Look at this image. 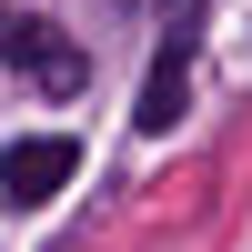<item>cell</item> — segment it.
<instances>
[{"instance_id":"7a4b0ae2","label":"cell","mask_w":252,"mask_h":252,"mask_svg":"<svg viewBox=\"0 0 252 252\" xmlns=\"http://www.w3.org/2000/svg\"><path fill=\"white\" fill-rule=\"evenodd\" d=\"M71 172H81V141L71 131H31V141L0 152V192H10V202H51Z\"/></svg>"},{"instance_id":"6da1fadb","label":"cell","mask_w":252,"mask_h":252,"mask_svg":"<svg viewBox=\"0 0 252 252\" xmlns=\"http://www.w3.org/2000/svg\"><path fill=\"white\" fill-rule=\"evenodd\" d=\"M0 61H20L40 91H81V51H71L40 10H0Z\"/></svg>"},{"instance_id":"277c9868","label":"cell","mask_w":252,"mask_h":252,"mask_svg":"<svg viewBox=\"0 0 252 252\" xmlns=\"http://www.w3.org/2000/svg\"><path fill=\"white\" fill-rule=\"evenodd\" d=\"M161 10H192V0H161Z\"/></svg>"},{"instance_id":"3957f363","label":"cell","mask_w":252,"mask_h":252,"mask_svg":"<svg viewBox=\"0 0 252 252\" xmlns=\"http://www.w3.org/2000/svg\"><path fill=\"white\" fill-rule=\"evenodd\" d=\"M182 101H192V71H182V31H172V51H161L152 81H141V131H172Z\"/></svg>"}]
</instances>
